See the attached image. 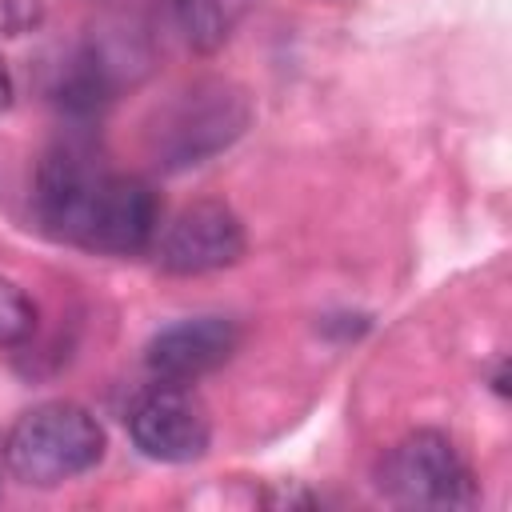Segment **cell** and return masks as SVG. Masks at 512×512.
Masks as SVG:
<instances>
[{
    "label": "cell",
    "instance_id": "obj_7",
    "mask_svg": "<svg viewBox=\"0 0 512 512\" xmlns=\"http://www.w3.org/2000/svg\"><path fill=\"white\" fill-rule=\"evenodd\" d=\"M240 344V328L224 316H196L168 324L148 340V368L168 384H188L212 368H220Z\"/></svg>",
    "mask_w": 512,
    "mask_h": 512
},
{
    "label": "cell",
    "instance_id": "obj_4",
    "mask_svg": "<svg viewBox=\"0 0 512 512\" xmlns=\"http://www.w3.org/2000/svg\"><path fill=\"white\" fill-rule=\"evenodd\" d=\"M376 488L400 508H468L476 504V480L456 444L444 432L420 428L396 440L380 468Z\"/></svg>",
    "mask_w": 512,
    "mask_h": 512
},
{
    "label": "cell",
    "instance_id": "obj_3",
    "mask_svg": "<svg viewBox=\"0 0 512 512\" xmlns=\"http://www.w3.org/2000/svg\"><path fill=\"white\" fill-rule=\"evenodd\" d=\"M252 120V104L244 96V88L228 84V80H204L196 88H188L184 96H176L156 128H152V152L160 168H188L200 164L208 156H216L220 148H228Z\"/></svg>",
    "mask_w": 512,
    "mask_h": 512
},
{
    "label": "cell",
    "instance_id": "obj_2",
    "mask_svg": "<svg viewBox=\"0 0 512 512\" xmlns=\"http://www.w3.org/2000/svg\"><path fill=\"white\" fill-rule=\"evenodd\" d=\"M100 456L104 428L88 408L72 400H48L28 408L4 440V460L12 476L28 488H56L88 472Z\"/></svg>",
    "mask_w": 512,
    "mask_h": 512
},
{
    "label": "cell",
    "instance_id": "obj_10",
    "mask_svg": "<svg viewBox=\"0 0 512 512\" xmlns=\"http://www.w3.org/2000/svg\"><path fill=\"white\" fill-rule=\"evenodd\" d=\"M8 104H12V76H8V64L0 56V108H8Z\"/></svg>",
    "mask_w": 512,
    "mask_h": 512
},
{
    "label": "cell",
    "instance_id": "obj_9",
    "mask_svg": "<svg viewBox=\"0 0 512 512\" xmlns=\"http://www.w3.org/2000/svg\"><path fill=\"white\" fill-rule=\"evenodd\" d=\"M36 328V304L12 280H0V348H16Z\"/></svg>",
    "mask_w": 512,
    "mask_h": 512
},
{
    "label": "cell",
    "instance_id": "obj_1",
    "mask_svg": "<svg viewBox=\"0 0 512 512\" xmlns=\"http://www.w3.org/2000/svg\"><path fill=\"white\" fill-rule=\"evenodd\" d=\"M36 212L68 244L108 256L144 252L160 224L156 192L140 176L112 172L88 144H56L36 176Z\"/></svg>",
    "mask_w": 512,
    "mask_h": 512
},
{
    "label": "cell",
    "instance_id": "obj_8",
    "mask_svg": "<svg viewBox=\"0 0 512 512\" xmlns=\"http://www.w3.org/2000/svg\"><path fill=\"white\" fill-rule=\"evenodd\" d=\"M252 4L256 0H172V16L188 48L216 52L236 32V24L252 12Z\"/></svg>",
    "mask_w": 512,
    "mask_h": 512
},
{
    "label": "cell",
    "instance_id": "obj_6",
    "mask_svg": "<svg viewBox=\"0 0 512 512\" xmlns=\"http://www.w3.org/2000/svg\"><path fill=\"white\" fill-rule=\"evenodd\" d=\"M244 256V224L224 200L188 204L160 236L156 260L172 276H204Z\"/></svg>",
    "mask_w": 512,
    "mask_h": 512
},
{
    "label": "cell",
    "instance_id": "obj_5",
    "mask_svg": "<svg viewBox=\"0 0 512 512\" xmlns=\"http://www.w3.org/2000/svg\"><path fill=\"white\" fill-rule=\"evenodd\" d=\"M128 432H132V444L148 460H160V464L200 460L208 452V440H212V424L204 416V404L168 380L136 400V408L128 416Z\"/></svg>",
    "mask_w": 512,
    "mask_h": 512
}]
</instances>
